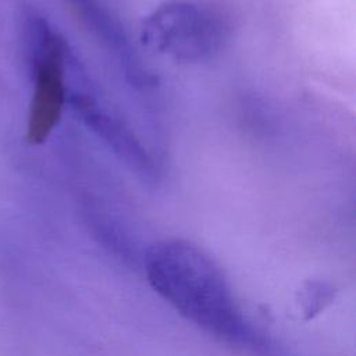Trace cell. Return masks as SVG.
Here are the masks:
<instances>
[{
  "label": "cell",
  "instance_id": "6da1fadb",
  "mask_svg": "<svg viewBox=\"0 0 356 356\" xmlns=\"http://www.w3.org/2000/svg\"><path fill=\"white\" fill-rule=\"evenodd\" d=\"M145 273L152 288L197 327L229 342H257L222 273L193 243L168 239L152 245Z\"/></svg>",
  "mask_w": 356,
  "mask_h": 356
},
{
  "label": "cell",
  "instance_id": "7a4b0ae2",
  "mask_svg": "<svg viewBox=\"0 0 356 356\" xmlns=\"http://www.w3.org/2000/svg\"><path fill=\"white\" fill-rule=\"evenodd\" d=\"M229 33L222 11L209 3L171 0L142 22L143 44L177 61L199 63L216 56Z\"/></svg>",
  "mask_w": 356,
  "mask_h": 356
},
{
  "label": "cell",
  "instance_id": "3957f363",
  "mask_svg": "<svg viewBox=\"0 0 356 356\" xmlns=\"http://www.w3.org/2000/svg\"><path fill=\"white\" fill-rule=\"evenodd\" d=\"M28 29L33 86L26 140L31 145H42L58 125L68 102L65 81L68 47L42 18L31 19Z\"/></svg>",
  "mask_w": 356,
  "mask_h": 356
},
{
  "label": "cell",
  "instance_id": "277c9868",
  "mask_svg": "<svg viewBox=\"0 0 356 356\" xmlns=\"http://www.w3.org/2000/svg\"><path fill=\"white\" fill-rule=\"evenodd\" d=\"M70 102L81 113L85 124L127 168L143 181L156 178L157 170L153 159L127 125L106 111L96 108L92 100L85 96L74 95Z\"/></svg>",
  "mask_w": 356,
  "mask_h": 356
},
{
  "label": "cell",
  "instance_id": "5b68a950",
  "mask_svg": "<svg viewBox=\"0 0 356 356\" xmlns=\"http://www.w3.org/2000/svg\"><path fill=\"white\" fill-rule=\"evenodd\" d=\"M72 6L79 11L82 18L90 25V28L96 32L99 38L110 47L113 51L124 61V67L128 74L135 79H140L142 74L139 65L135 60L132 49L124 36L121 28L115 24V21L110 17V14L99 6L96 0H70Z\"/></svg>",
  "mask_w": 356,
  "mask_h": 356
}]
</instances>
